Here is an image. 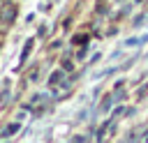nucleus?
Instances as JSON below:
<instances>
[{
    "label": "nucleus",
    "instance_id": "1",
    "mask_svg": "<svg viewBox=\"0 0 148 143\" xmlns=\"http://www.w3.org/2000/svg\"><path fill=\"white\" fill-rule=\"evenodd\" d=\"M0 21H5V25H12L16 21V7L12 2H5L0 7Z\"/></svg>",
    "mask_w": 148,
    "mask_h": 143
},
{
    "label": "nucleus",
    "instance_id": "2",
    "mask_svg": "<svg viewBox=\"0 0 148 143\" xmlns=\"http://www.w3.org/2000/svg\"><path fill=\"white\" fill-rule=\"evenodd\" d=\"M65 74H67L65 69H56V72L51 74L49 83H51V85H60V88H65V90H67V88L72 85V81H69V78H65Z\"/></svg>",
    "mask_w": 148,
    "mask_h": 143
},
{
    "label": "nucleus",
    "instance_id": "3",
    "mask_svg": "<svg viewBox=\"0 0 148 143\" xmlns=\"http://www.w3.org/2000/svg\"><path fill=\"white\" fill-rule=\"evenodd\" d=\"M18 131H21V122H18V120H14V122H9V125L0 131V138H12V136H16Z\"/></svg>",
    "mask_w": 148,
    "mask_h": 143
},
{
    "label": "nucleus",
    "instance_id": "4",
    "mask_svg": "<svg viewBox=\"0 0 148 143\" xmlns=\"http://www.w3.org/2000/svg\"><path fill=\"white\" fill-rule=\"evenodd\" d=\"M148 42V35H141V37H130V39H125V46H141V44H146Z\"/></svg>",
    "mask_w": 148,
    "mask_h": 143
},
{
    "label": "nucleus",
    "instance_id": "5",
    "mask_svg": "<svg viewBox=\"0 0 148 143\" xmlns=\"http://www.w3.org/2000/svg\"><path fill=\"white\" fill-rule=\"evenodd\" d=\"M30 48H32V39H28V42H25V46H23V51H21V58H18V62H21V65L28 60V55H30Z\"/></svg>",
    "mask_w": 148,
    "mask_h": 143
},
{
    "label": "nucleus",
    "instance_id": "6",
    "mask_svg": "<svg viewBox=\"0 0 148 143\" xmlns=\"http://www.w3.org/2000/svg\"><path fill=\"white\" fill-rule=\"evenodd\" d=\"M111 106H116V95H111V97H106V99L102 101V111H109Z\"/></svg>",
    "mask_w": 148,
    "mask_h": 143
},
{
    "label": "nucleus",
    "instance_id": "7",
    "mask_svg": "<svg viewBox=\"0 0 148 143\" xmlns=\"http://www.w3.org/2000/svg\"><path fill=\"white\" fill-rule=\"evenodd\" d=\"M123 115H127V108L125 106H116L113 108V118H123Z\"/></svg>",
    "mask_w": 148,
    "mask_h": 143
},
{
    "label": "nucleus",
    "instance_id": "8",
    "mask_svg": "<svg viewBox=\"0 0 148 143\" xmlns=\"http://www.w3.org/2000/svg\"><path fill=\"white\" fill-rule=\"evenodd\" d=\"M62 69H65V72H74V62H72L69 58H65V60H62Z\"/></svg>",
    "mask_w": 148,
    "mask_h": 143
},
{
    "label": "nucleus",
    "instance_id": "9",
    "mask_svg": "<svg viewBox=\"0 0 148 143\" xmlns=\"http://www.w3.org/2000/svg\"><path fill=\"white\" fill-rule=\"evenodd\" d=\"M143 21H146V16H136V21H134V28H139Z\"/></svg>",
    "mask_w": 148,
    "mask_h": 143
},
{
    "label": "nucleus",
    "instance_id": "10",
    "mask_svg": "<svg viewBox=\"0 0 148 143\" xmlns=\"http://www.w3.org/2000/svg\"><path fill=\"white\" fill-rule=\"evenodd\" d=\"M86 53H88V48H81V51H79V55H76V60H83V55H86Z\"/></svg>",
    "mask_w": 148,
    "mask_h": 143
},
{
    "label": "nucleus",
    "instance_id": "11",
    "mask_svg": "<svg viewBox=\"0 0 148 143\" xmlns=\"http://www.w3.org/2000/svg\"><path fill=\"white\" fill-rule=\"evenodd\" d=\"M86 39H88V37H74V42H76V44H86Z\"/></svg>",
    "mask_w": 148,
    "mask_h": 143
},
{
    "label": "nucleus",
    "instance_id": "12",
    "mask_svg": "<svg viewBox=\"0 0 148 143\" xmlns=\"http://www.w3.org/2000/svg\"><path fill=\"white\" fill-rule=\"evenodd\" d=\"M92 136H74V141H90Z\"/></svg>",
    "mask_w": 148,
    "mask_h": 143
},
{
    "label": "nucleus",
    "instance_id": "13",
    "mask_svg": "<svg viewBox=\"0 0 148 143\" xmlns=\"http://www.w3.org/2000/svg\"><path fill=\"white\" fill-rule=\"evenodd\" d=\"M136 2H141V0H136Z\"/></svg>",
    "mask_w": 148,
    "mask_h": 143
}]
</instances>
